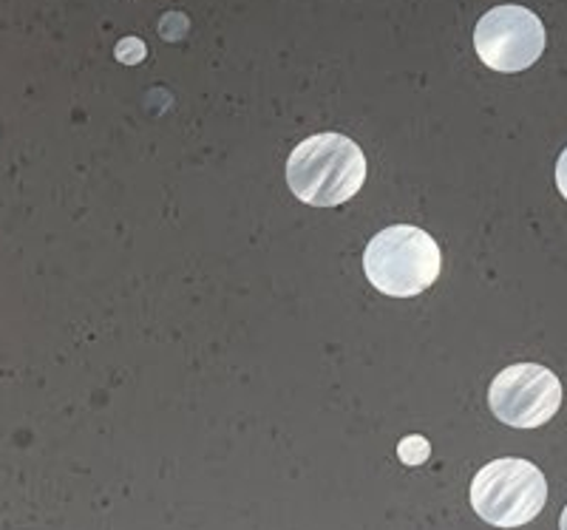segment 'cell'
Segmentation results:
<instances>
[{
  "mask_svg": "<svg viewBox=\"0 0 567 530\" xmlns=\"http://www.w3.org/2000/svg\"><path fill=\"white\" fill-rule=\"evenodd\" d=\"M367 179V156L343 134H316L287 159V185L312 207H338Z\"/></svg>",
  "mask_w": 567,
  "mask_h": 530,
  "instance_id": "6da1fadb",
  "label": "cell"
},
{
  "mask_svg": "<svg viewBox=\"0 0 567 530\" xmlns=\"http://www.w3.org/2000/svg\"><path fill=\"white\" fill-rule=\"evenodd\" d=\"M363 270L374 290L392 298H412L440 279L443 252L432 236L414 225L381 230L363 252Z\"/></svg>",
  "mask_w": 567,
  "mask_h": 530,
  "instance_id": "7a4b0ae2",
  "label": "cell"
},
{
  "mask_svg": "<svg viewBox=\"0 0 567 530\" xmlns=\"http://www.w3.org/2000/svg\"><path fill=\"white\" fill-rule=\"evenodd\" d=\"M548 482L528 459H494L471 482L474 511L494 528H519L539 517Z\"/></svg>",
  "mask_w": 567,
  "mask_h": 530,
  "instance_id": "3957f363",
  "label": "cell"
},
{
  "mask_svg": "<svg viewBox=\"0 0 567 530\" xmlns=\"http://www.w3.org/2000/svg\"><path fill=\"white\" fill-rule=\"evenodd\" d=\"M474 49L494 72H525L545 52V27L530 9L496 7L480 18Z\"/></svg>",
  "mask_w": 567,
  "mask_h": 530,
  "instance_id": "277c9868",
  "label": "cell"
},
{
  "mask_svg": "<svg viewBox=\"0 0 567 530\" xmlns=\"http://www.w3.org/2000/svg\"><path fill=\"white\" fill-rule=\"evenodd\" d=\"M491 412L514 428H539L559 412L561 383L539 363H514L488 388Z\"/></svg>",
  "mask_w": 567,
  "mask_h": 530,
  "instance_id": "5b68a950",
  "label": "cell"
},
{
  "mask_svg": "<svg viewBox=\"0 0 567 530\" xmlns=\"http://www.w3.org/2000/svg\"><path fill=\"white\" fill-rule=\"evenodd\" d=\"M429 454H432L429 440H425V437H420V434H412V437H406V440H400V446H398V457L403 459L406 466H420V463H425V459H429Z\"/></svg>",
  "mask_w": 567,
  "mask_h": 530,
  "instance_id": "8992f818",
  "label": "cell"
},
{
  "mask_svg": "<svg viewBox=\"0 0 567 530\" xmlns=\"http://www.w3.org/2000/svg\"><path fill=\"white\" fill-rule=\"evenodd\" d=\"M142 58H145V43H142V40L125 38L116 43V60H120V63L134 65V63H140Z\"/></svg>",
  "mask_w": 567,
  "mask_h": 530,
  "instance_id": "52a82bcc",
  "label": "cell"
},
{
  "mask_svg": "<svg viewBox=\"0 0 567 530\" xmlns=\"http://www.w3.org/2000/svg\"><path fill=\"white\" fill-rule=\"evenodd\" d=\"M556 185H559V194L567 199V148L561 150L559 163H556Z\"/></svg>",
  "mask_w": 567,
  "mask_h": 530,
  "instance_id": "ba28073f",
  "label": "cell"
},
{
  "mask_svg": "<svg viewBox=\"0 0 567 530\" xmlns=\"http://www.w3.org/2000/svg\"><path fill=\"white\" fill-rule=\"evenodd\" d=\"M559 528H561V530H567V508H565V511H561V519H559Z\"/></svg>",
  "mask_w": 567,
  "mask_h": 530,
  "instance_id": "9c48e42d",
  "label": "cell"
}]
</instances>
